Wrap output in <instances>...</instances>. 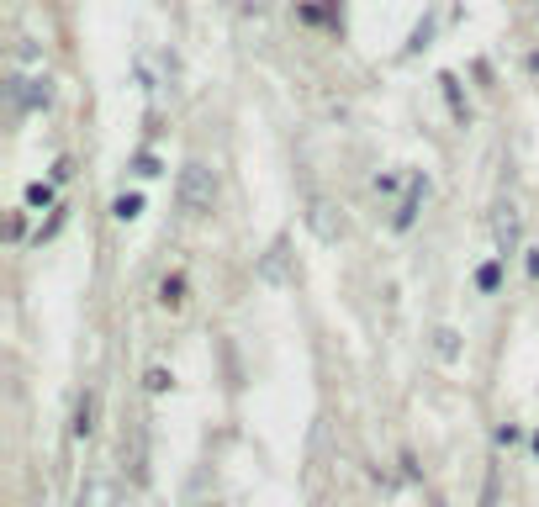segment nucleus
<instances>
[{
	"mask_svg": "<svg viewBox=\"0 0 539 507\" xmlns=\"http://www.w3.org/2000/svg\"><path fill=\"white\" fill-rule=\"evenodd\" d=\"M138 206H143L138 196H122V201H117V217H138Z\"/></svg>",
	"mask_w": 539,
	"mask_h": 507,
	"instance_id": "6",
	"label": "nucleus"
},
{
	"mask_svg": "<svg viewBox=\"0 0 539 507\" xmlns=\"http://www.w3.org/2000/svg\"><path fill=\"white\" fill-rule=\"evenodd\" d=\"M434 349H439V360H455V354H460V344H455V333H450V328H439V333H434Z\"/></svg>",
	"mask_w": 539,
	"mask_h": 507,
	"instance_id": "5",
	"label": "nucleus"
},
{
	"mask_svg": "<svg viewBox=\"0 0 539 507\" xmlns=\"http://www.w3.org/2000/svg\"><path fill=\"white\" fill-rule=\"evenodd\" d=\"M217 201V175L207 164H185L180 169V212L185 217H207Z\"/></svg>",
	"mask_w": 539,
	"mask_h": 507,
	"instance_id": "1",
	"label": "nucleus"
},
{
	"mask_svg": "<svg viewBox=\"0 0 539 507\" xmlns=\"http://www.w3.org/2000/svg\"><path fill=\"white\" fill-rule=\"evenodd\" d=\"M159 302H164V307H180V302H185V280H180V275L159 286Z\"/></svg>",
	"mask_w": 539,
	"mask_h": 507,
	"instance_id": "4",
	"label": "nucleus"
},
{
	"mask_svg": "<svg viewBox=\"0 0 539 507\" xmlns=\"http://www.w3.org/2000/svg\"><path fill=\"white\" fill-rule=\"evenodd\" d=\"M312 228H318V238H323V243L339 238V228H333V217H328V206H323V201L312 206Z\"/></svg>",
	"mask_w": 539,
	"mask_h": 507,
	"instance_id": "3",
	"label": "nucleus"
},
{
	"mask_svg": "<svg viewBox=\"0 0 539 507\" xmlns=\"http://www.w3.org/2000/svg\"><path fill=\"white\" fill-rule=\"evenodd\" d=\"M48 101H53V90L43 74L37 80H16V106H48Z\"/></svg>",
	"mask_w": 539,
	"mask_h": 507,
	"instance_id": "2",
	"label": "nucleus"
}]
</instances>
